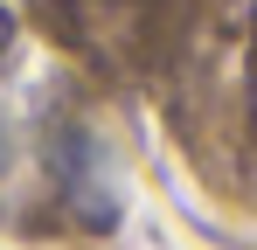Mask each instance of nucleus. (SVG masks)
<instances>
[{
	"label": "nucleus",
	"mask_w": 257,
	"mask_h": 250,
	"mask_svg": "<svg viewBox=\"0 0 257 250\" xmlns=\"http://www.w3.org/2000/svg\"><path fill=\"white\" fill-rule=\"evenodd\" d=\"M7 35H14V21H7V14H0V56H7Z\"/></svg>",
	"instance_id": "nucleus-1"
}]
</instances>
